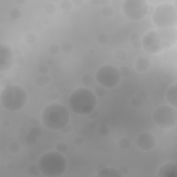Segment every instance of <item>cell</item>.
<instances>
[{
	"mask_svg": "<svg viewBox=\"0 0 177 177\" xmlns=\"http://www.w3.org/2000/svg\"><path fill=\"white\" fill-rule=\"evenodd\" d=\"M97 105V96L93 91L87 88L75 89L69 97L71 110L79 115H87L96 109Z\"/></svg>",
	"mask_w": 177,
	"mask_h": 177,
	"instance_id": "6da1fadb",
	"label": "cell"
},
{
	"mask_svg": "<svg viewBox=\"0 0 177 177\" xmlns=\"http://www.w3.org/2000/svg\"><path fill=\"white\" fill-rule=\"evenodd\" d=\"M70 113L67 107L58 103L46 105L42 113V123L47 129L60 130L69 123Z\"/></svg>",
	"mask_w": 177,
	"mask_h": 177,
	"instance_id": "7a4b0ae2",
	"label": "cell"
},
{
	"mask_svg": "<svg viewBox=\"0 0 177 177\" xmlns=\"http://www.w3.org/2000/svg\"><path fill=\"white\" fill-rule=\"evenodd\" d=\"M29 100L27 91L22 86L12 84L4 87L0 93V103L9 112H18L25 107Z\"/></svg>",
	"mask_w": 177,
	"mask_h": 177,
	"instance_id": "3957f363",
	"label": "cell"
},
{
	"mask_svg": "<svg viewBox=\"0 0 177 177\" xmlns=\"http://www.w3.org/2000/svg\"><path fill=\"white\" fill-rule=\"evenodd\" d=\"M37 164L42 176L45 177H60L67 167V159L58 151L44 153L40 157Z\"/></svg>",
	"mask_w": 177,
	"mask_h": 177,
	"instance_id": "277c9868",
	"label": "cell"
},
{
	"mask_svg": "<svg viewBox=\"0 0 177 177\" xmlns=\"http://www.w3.org/2000/svg\"><path fill=\"white\" fill-rule=\"evenodd\" d=\"M152 17L153 23L158 29L176 28V6L169 3L160 4L154 8Z\"/></svg>",
	"mask_w": 177,
	"mask_h": 177,
	"instance_id": "5b68a950",
	"label": "cell"
},
{
	"mask_svg": "<svg viewBox=\"0 0 177 177\" xmlns=\"http://www.w3.org/2000/svg\"><path fill=\"white\" fill-rule=\"evenodd\" d=\"M154 124L162 129L174 128L177 124V109L169 105H161L152 114Z\"/></svg>",
	"mask_w": 177,
	"mask_h": 177,
	"instance_id": "8992f818",
	"label": "cell"
},
{
	"mask_svg": "<svg viewBox=\"0 0 177 177\" xmlns=\"http://www.w3.org/2000/svg\"><path fill=\"white\" fill-rule=\"evenodd\" d=\"M95 77L99 85L105 89H112L119 85L121 80L119 68L112 64H106L99 68Z\"/></svg>",
	"mask_w": 177,
	"mask_h": 177,
	"instance_id": "52a82bcc",
	"label": "cell"
},
{
	"mask_svg": "<svg viewBox=\"0 0 177 177\" xmlns=\"http://www.w3.org/2000/svg\"><path fill=\"white\" fill-rule=\"evenodd\" d=\"M149 4L145 0H125L122 5L125 16L131 21L138 22L147 15Z\"/></svg>",
	"mask_w": 177,
	"mask_h": 177,
	"instance_id": "ba28073f",
	"label": "cell"
},
{
	"mask_svg": "<svg viewBox=\"0 0 177 177\" xmlns=\"http://www.w3.org/2000/svg\"><path fill=\"white\" fill-rule=\"evenodd\" d=\"M141 42L144 51L149 54H158L166 49L156 30L147 32L143 36Z\"/></svg>",
	"mask_w": 177,
	"mask_h": 177,
	"instance_id": "9c48e42d",
	"label": "cell"
},
{
	"mask_svg": "<svg viewBox=\"0 0 177 177\" xmlns=\"http://www.w3.org/2000/svg\"><path fill=\"white\" fill-rule=\"evenodd\" d=\"M15 56L13 49L11 46L6 44H1L0 45V72H7L13 68Z\"/></svg>",
	"mask_w": 177,
	"mask_h": 177,
	"instance_id": "30bf717a",
	"label": "cell"
},
{
	"mask_svg": "<svg viewBox=\"0 0 177 177\" xmlns=\"http://www.w3.org/2000/svg\"><path fill=\"white\" fill-rule=\"evenodd\" d=\"M137 147L143 152H149L153 150L156 145V140L150 132L141 133L136 140Z\"/></svg>",
	"mask_w": 177,
	"mask_h": 177,
	"instance_id": "8fae6325",
	"label": "cell"
},
{
	"mask_svg": "<svg viewBox=\"0 0 177 177\" xmlns=\"http://www.w3.org/2000/svg\"><path fill=\"white\" fill-rule=\"evenodd\" d=\"M160 39L163 42L165 49H169L176 46L177 43V29L176 28L169 29H158Z\"/></svg>",
	"mask_w": 177,
	"mask_h": 177,
	"instance_id": "7c38bea8",
	"label": "cell"
},
{
	"mask_svg": "<svg viewBox=\"0 0 177 177\" xmlns=\"http://www.w3.org/2000/svg\"><path fill=\"white\" fill-rule=\"evenodd\" d=\"M159 177H176L177 167L175 164L167 163L160 167L158 171Z\"/></svg>",
	"mask_w": 177,
	"mask_h": 177,
	"instance_id": "4fadbf2b",
	"label": "cell"
},
{
	"mask_svg": "<svg viewBox=\"0 0 177 177\" xmlns=\"http://www.w3.org/2000/svg\"><path fill=\"white\" fill-rule=\"evenodd\" d=\"M166 100L169 105L177 108V84L174 83L167 89Z\"/></svg>",
	"mask_w": 177,
	"mask_h": 177,
	"instance_id": "5bb4252c",
	"label": "cell"
},
{
	"mask_svg": "<svg viewBox=\"0 0 177 177\" xmlns=\"http://www.w3.org/2000/svg\"><path fill=\"white\" fill-rule=\"evenodd\" d=\"M151 66V61L150 59L145 56H139L136 59V68L138 71L145 72L150 69Z\"/></svg>",
	"mask_w": 177,
	"mask_h": 177,
	"instance_id": "9a60e30c",
	"label": "cell"
},
{
	"mask_svg": "<svg viewBox=\"0 0 177 177\" xmlns=\"http://www.w3.org/2000/svg\"><path fill=\"white\" fill-rule=\"evenodd\" d=\"M51 82V77L48 75H40L37 76L35 80V83L36 84L37 87H44L47 85H49Z\"/></svg>",
	"mask_w": 177,
	"mask_h": 177,
	"instance_id": "2e32d148",
	"label": "cell"
},
{
	"mask_svg": "<svg viewBox=\"0 0 177 177\" xmlns=\"http://www.w3.org/2000/svg\"><path fill=\"white\" fill-rule=\"evenodd\" d=\"M21 147L17 142L15 141H12V142L9 143V144L7 146V150L9 153L12 154H15L18 153L20 151Z\"/></svg>",
	"mask_w": 177,
	"mask_h": 177,
	"instance_id": "e0dca14e",
	"label": "cell"
},
{
	"mask_svg": "<svg viewBox=\"0 0 177 177\" xmlns=\"http://www.w3.org/2000/svg\"><path fill=\"white\" fill-rule=\"evenodd\" d=\"M118 145H119V148L121 149V150H128L131 146V142L129 138L123 137L120 138L119 141V142H118Z\"/></svg>",
	"mask_w": 177,
	"mask_h": 177,
	"instance_id": "ac0fdd59",
	"label": "cell"
},
{
	"mask_svg": "<svg viewBox=\"0 0 177 177\" xmlns=\"http://www.w3.org/2000/svg\"><path fill=\"white\" fill-rule=\"evenodd\" d=\"M108 177H122V174L120 173L119 169L115 168L114 167H109L108 172L107 174Z\"/></svg>",
	"mask_w": 177,
	"mask_h": 177,
	"instance_id": "d6986e66",
	"label": "cell"
},
{
	"mask_svg": "<svg viewBox=\"0 0 177 177\" xmlns=\"http://www.w3.org/2000/svg\"><path fill=\"white\" fill-rule=\"evenodd\" d=\"M68 148H69V146H68L67 143L64 142V141L58 142L55 145V150L58 151V152L62 153V154L67 152Z\"/></svg>",
	"mask_w": 177,
	"mask_h": 177,
	"instance_id": "ffe728a7",
	"label": "cell"
},
{
	"mask_svg": "<svg viewBox=\"0 0 177 177\" xmlns=\"http://www.w3.org/2000/svg\"><path fill=\"white\" fill-rule=\"evenodd\" d=\"M9 16L14 20H17L22 16V12L17 8H13L9 11Z\"/></svg>",
	"mask_w": 177,
	"mask_h": 177,
	"instance_id": "44dd1931",
	"label": "cell"
},
{
	"mask_svg": "<svg viewBox=\"0 0 177 177\" xmlns=\"http://www.w3.org/2000/svg\"><path fill=\"white\" fill-rule=\"evenodd\" d=\"M114 11L112 6H107L105 7H103L102 8V14L104 17H111L114 15Z\"/></svg>",
	"mask_w": 177,
	"mask_h": 177,
	"instance_id": "7402d4cb",
	"label": "cell"
},
{
	"mask_svg": "<svg viewBox=\"0 0 177 177\" xmlns=\"http://www.w3.org/2000/svg\"><path fill=\"white\" fill-rule=\"evenodd\" d=\"M72 6V2L71 1H69V0H63L60 3V8L62 10V12H69L71 10Z\"/></svg>",
	"mask_w": 177,
	"mask_h": 177,
	"instance_id": "603a6c76",
	"label": "cell"
},
{
	"mask_svg": "<svg viewBox=\"0 0 177 177\" xmlns=\"http://www.w3.org/2000/svg\"><path fill=\"white\" fill-rule=\"evenodd\" d=\"M61 51L60 46L56 44H52L49 47V53L51 55H58Z\"/></svg>",
	"mask_w": 177,
	"mask_h": 177,
	"instance_id": "cb8c5ba5",
	"label": "cell"
},
{
	"mask_svg": "<svg viewBox=\"0 0 177 177\" xmlns=\"http://www.w3.org/2000/svg\"><path fill=\"white\" fill-rule=\"evenodd\" d=\"M61 51L65 54H69L73 51V45L70 42H64L60 46Z\"/></svg>",
	"mask_w": 177,
	"mask_h": 177,
	"instance_id": "d4e9b609",
	"label": "cell"
},
{
	"mask_svg": "<svg viewBox=\"0 0 177 177\" xmlns=\"http://www.w3.org/2000/svg\"><path fill=\"white\" fill-rule=\"evenodd\" d=\"M44 12L48 15H53L56 13V6L53 4H47L44 7Z\"/></svg>",
	"mask_w": 177,
	"mask_h": 177,
	"instance_id": "484cf974",
	"label": "cell"
},
{
	"mask_svg": "<svg viewBox=\"0 0 177 177\" xmlns=\"http://www.w3.org/2000/svg\"><path fill=\"white\" fill-rule=\"evenodd\" d=\"M37 41V36L33 33H29L25 36V42L28 44H33Z\"/></svg>",
	"mask_w": 177,
	"mask_h": 177,
	"instance_id": "4316f807",
	"label": "cell"
},
{
	"mask_svg": "<svg viewBox=\"0 0 177 177\" xmlns=\"http://www.w3.org/2000/svg\"><path fill=\"white\" fill-rule=\"evenodd\" d=\"M127 55V52L125 51L124 49H119V50H117L115 53V58L119 61H122L125 60Z\"/></svg>",
	"mask_w": 177,
	"mask_h": 177,
	"instance_id": "83f0119b",
	"label": "cell"
},
{
	"mask_svg": "<svg viewBox=\"0 0 177 177\" xmlns=\"http://www.w3.org/2000/svg\"><path fill=\"white\" fill-rule=\"evenodd\" d=\"M29 172L30 175L33 176H39L41 174V172H40V169L39 168L38 164H34L30 166L29 168Z\"/></svg>",
	"mask_w": 177,
	"mask_h": 177,
	"instance_id": "f1b7e54d",
	"label": "cell"
},
{
	"mask_svg": "<svg viewBox=\"0 0 177 177\" xmlns=\"http://www.w3.org/2000/svg\"><path fill=\"white\" fill-rule=\"evenodd\" d=\"M93 92L97 97L101 98V97H103V96H105L106 93V89L105 88V87H103L98 84V86H96L95 87Z\"/></svg>",
	"mask_w": 177,
	"mask_h": 177,
	"instance_id": "f546056e",
	"label": "cell"
},
{
	"mask_svg": "<svg viewBox=\"0 0 177 177\" xmlns=\"http://www.w3.org/2000/svg\"><path fill=\"white\" fill-rule=\"evenodd\" d=\"M24 141L25 143H27L28 145H35V144L37 143V138L33 136L32 134H29L28 135L26 136Z\"/></svg>",
	"mask_w": 177,
	"mask_h": 177,
	"instance_id": "4dcf8cb0",
	"label": "cell"
},
{
	"mask_svg": "<svg viewBox=\"0 0 177 177\" xmlns=\"http://www.w3.org/2000/svg\"><path fill=\"white\" fill-rule=\"evenodd\" d=\"M97 41L98 44H102V45H105V44H107L109 42V36L106 33H100L98 35L97 37Z\"/></svg>",
	"mask_w": 177,
	"mask_h": 177,
	"instance_id": "1f68e13d",
	"label": "cell"
},
{
	"mask_svg": "<svg viewBox=\"0 0 177 177\" xmlns=\"http://www.w3.org/2000/svg\"><path fill=\"white\" fill-rule=\"evenodd\" d=\"M26 61V58L24 55L22 54H20V55L15 56V60H14V65L17 66V67H20L22 66L24 64Z\"/></svg>",
	"mask_w": 177,
	"mask_h": 177,
	"instance_id": "d6a6232c",
	"label": "cell"
},
{
	"mask_svg": "<svg viewBox=\"0 0 177 177\" xmlns=\"http://www.w3.org/2000/svg\"><path fill=\"white\" fill-rule=\"evenodd\" d=\"M119 68L120 71V74L121 75L122 77H126L127 76H129V74H130V69H129L127 66L122 65Z\"/></svg>",
	"mask_w": 177,
	"mask_h": 177,
	"instance_id": "836d02e7",
	"label": "cell"
},
{
	"mask_svg": "<svg viewBox=\"0 0 177 177\" xmlns=\"http://www.w3.org/2000/svg\"><path fill=\"white\" fill-rule=\"evenodd\" d=\"M29 134H32L33 136H35L37 138H40L42 136V129L39 127H32L29 130Z\"/></svg>",
	"mask_w": 177,
	"mask_h": 177,
	"instance_id": "e575fe53",
	"label": "cell"
},
{
	"mask_svg": "<svg viewBox=\"0 0 177 177\" xmlns=\"http://www.w3.org/2000/svg\"><path fill=\"white\" fill-rule=\"evenodd\" d=\"M135 96L137 98H138L139 100H141V101H143V103H145V101L147 100V98H148V94H147V93L145 91H143V90L138 91L137 92V93H136Z\"/></svg>",
	"mask_w": 177,
	"mask_h": 177,
	"instance_id": "d590c367",
	"label": "cell"
},
{
	"mask_svg": "<svg viewBox=\"0 0 177 177\" xmlns=\"http://www.w3.org/2000/svg\"><path fill=\"white\" fill-rule=\"evenodd\" d=\"M98 132L102 136H107L110 133V129L106 125H102L98 129Z\"/></svg>",
	"mask_w": 177,
	"mask_h": 177,
	"instance_id": "8d00e7d4",
	"label": "cell"
},
{
	"mask_svg": "<svg viewBox=\"0 0 177 177\" xmlns=\"http://www.w3.org/2000/svg\"><path fill=\"white\" fill-rule=\"evenodd\" d=\"M143 103H144L143 101L139 100V99L136 98V96H134V97L131 100V105L132 107L134 108H141L143 105Z\"/></svg>",
	"mask_w": 177,
	"mask_h": 177,
	"instance_id": "74e56055",
	"label": "cell"
},
{
	"mask_svg": "<svg viewBox=\"0 0 177 177\" xmlns=\"http://www.w3.org/2000/svg\"><path fill=\"white\" fill-rule=\"evenodd\" d=\"M82 82L84 85H90L93 82V77L89 74H84L82 77Z\"/></svg>",
	"mask_w": 177,
	"mask_h": 177,
	"instance_id": "f35d334b",
	"label": "cell"
},
{
	"mask_svg": "<svg viewBox=\"0 0 177 177\" xmlns=\"http://www.w3.org/2000/svg\"><path fill=\"white\" fill-rule=\"evenodd\" d=\"M38 71L40 75H48L49 69L46 65H42L39 67Z\"/></svg>",
	"mask_w": 177,
	"mask_h": 177,
	"instance_id": "ab89813d",
	"label": "cell"
},
{
	"mask_svg": "<svg viewBox=\"0 0 177 177\" xmlns=\"http://www.w3.org/2000/svg\"><path fill=\"white\" fill-rule=\"evenodd\" d=\"M29 123L32 127H39L40 122L37 118H35V116H31L29 119Z\"/></svg>",
	"mask_w": 177,
	"mask_h": 177,
	"instance_id": "60d3db41",
	"label": "cell"
},
{
	"mask_svg": "<svg viewBox=\"0 0 177 177\" xmlns=\"http://www.w3.org/2000/svg\"><path fill=\"white\" fill-rule=\"evenodd\" d=\"M99 114H100V113H99V111L98 109H94L93 112H91L90 114H89L87 115V117L89 118V119L91 120H95L96 119H98V116H99Z\"/></svg>",
	"mask_w": 177,
	"mask_h": 177,
	"instance_id": "b9f144b4",
	"label": "cell"
},
{
	"mask_svg": "<svg viewBox=\"0 0 177 177\" xmlns=\"http://www.w3.org/2000/svg\"><path fill=\"white\" fill-rule=\"evenodd\" d=\"M60 131L64 134H68L71 133V132L72 131L71 125L69 123L68 125H66L65 127H63L62 129H61Z\"/></svg>",
	"mask_w": 177,
	"mask_h": 177,
	"instance_id": "7bdbcfd3",
	"label": "cell"
},
{
	"mask_svg": "<svg viewBox=\"0 0 177 177\" xmlns=\"http://www.w3.org/2000/svg\"><path fill=\"white\" fill-rule=\"evenodd\" d=\"M0 84H1V87L2 88H4V87L12 84V82L10 79L8 78V77H5V78L1 80V81H0Z\"/></svg>",
	"mask_w": 177,
	"mask_h": 177,
	"instance_id": "ee69618b",
	"label": "cell"
},
{
	"mask_svg": "<svg viewBox=\"0 0 177 177\" xmlns=\"http://www.w3.org/2000/svg\"><path fill=\"white\" fill-rule=\"evenodd\" d=\"M131 45L134 49H140L142 48V42L141 40H135V41L131 42Z\"/></svg>",
	"mask_w": 177,
	"mask_h": 177,
	"instance_id": "f6af8a7d",
	"label": "cell"
},
{
	"mask_svg": "<svg viewBox=\"0 0 177 177\" xmlns=\"http://www.w3.org/2000/svg\"><path fill=\"white\" fill-rule=\"evenodd\" d=\"M83 142L84 140L81 136H76V137H75L74 138V140H73V143H74V145L76 146L82 145V144H83Z\"/></svg>",
	"mask_w": 177,
	"mask_h": 177,
	"instance_id": "bcb514c9",
	"label": "cell"
},
{
	"mask_svg": "<svg viewBox=\"0 0 177 177\" xmlns=\"http://www.w3.org/2000/svg\"><path fill=\"white\" fill-rule=\"evenodd\" d=\"M119 169V171L120 172V173L122 174V176H126L127 174H129V168L126 166L120 167Z\"/></svg>",
	"mask_w": 177,
	"mask_h": 177,
	"instance_id": "7dc6e473",
	"label": "cell"
},
{
	"mask_svg": "<svg viewBox=\"0 0 177 177\" xmlns=\"http://www.w3.org/2000/svg\"><path fill=\"white\" fill-rule=\"evenodd\" d=\"M73 6L75 7H81L84 4V0H72L71 1Z\"/></svg>",
	"mask_w": 177,
	"mask_h": 177,
	"instance_id": "c3c4849f",
	"label": "cell"
},
{
	"mask_svg": "<svg viewBox=\"0 0 177 177\" xmlns=\"http://www.w3.org/2000/svg\"><path fill=\"white\" fill-rule=\"evenodd\" d=\"M49 97H50V99L52 100H57L59 98V94L57 93V92L53 91L50 93Z\"/></svg>",
	"mask_w": 177,
	"mask_h": 177,
	"instance_id": "681fc988",
	"label": "cell"
},
{
	"mask_svg": "<svg viewBox=\"0 0 177 177\" xmlns=\"http://www.w3.org/2000/svg\"><path fill=\"white\" fill-rule=\"evenodd\" d=\"M129 38H130V40L131 42H133V41H135V40H140V36H139L138 34L136 33H131L130 35V37H129Z\"/></svg>",
	"mask_w": 177,
	"mask_h": 177,
	"instance_id": "f907efd6",
	"label": "cell"
},
{
	"mask_svg": "<svg viewBox=\"0 0 177 177\" xmlns=\"http://www.w3.org/2000/svg\"><path fill=\"white\" fill-rule=\"evenodd\" d=\"M109 4L110 1H109V0H100V4L101 6H103V7L109 6Z\"/></svg>",
	"mask_w": 177,
	"mask_h": 177,
	"instance_id": "816d5d0a",
	"label": "cell"
},
{
	"mask_svg": "<svg viewBox=\"0 0 177 177\" xmlns=\"http://www.w3.org/2000/svg\"><path fill=\"white\" fill-rule=\"evenodd\" d=\"M13 49L14 53H15V55H20V54H22V52H21L20 49L17 46H15Z\"/></svg>",
	"mask_w": 177,
	"mask_h": 177,
	"instance_id": "f5cc1de1",
	"label": "cell"
},
{
	"mask_svg": "<svg viewBox=\"0 0 177 177\" xmlns=\"http://www.w3.org/2000/svg\"><path fill=\"white\" fill-rule=\"evenodd\" d=\"M2 126H3L4 128H8L11 126V122L8 120H4L3 122H2Z\"/></svg>",
	"mask_w": 177,
	"mask_h": 177,
	"instance_id": "db71d44e",
	"label": "cell"
},
{
	"mask_svg": "<svg viewBox=\"0 0 177 177\" xmlns=\"http://www.w3.org/2000/svg\"><path fill=\"white\" fill-rule=\"evenodd\" d=\"M6 167V168H8V169H13V167H14V164H13V163H12V162H8V163H7Z\"/></svg>",
	"mask_w": 177,
	"mask_h": 177,
	"instance_id": "11a10c76",
	"label": "cell"
},
{
	"mask_svg": "<svg viewBox=\"0 0 177 177\" xmlns=\"http://www.w3.org/2000/svg\"><path fill=\"white\" fill-rule=\"evenodd\" d=\"M26 2H27L26 0H15V3H17L19 5H23Z\"/></svg>",
	"mask_w": 177,
	"mask_h": 177,
	"instance_id": "9f6ffc18",
	"label": "cell"
},
{
	"mask_svg": "<svg viewBox=\"0 0 177 177\" xmlns=\"http://www.w3.org/2000/svg\"><path fill=\"white\" fill-rule=\"evenodd\" d=\"M91 3L94 6H98L100 4V0H91Z\"/></svg>",
	"mask_w": 177,
	"mask_h": 177,
	"instance_id": "6f0895ef",
	"label": "cell"
},
{
	"mask_svg": "<svg viewBox=\"0 0 177 177\" xmlns=\"http://www.w3.org/2000/svg\"><path fill=\"white\" fill-rule=\"evenodd\" d=\"M105 166H106L105 165H100V166H98L97 169H96V172H98V171H99V170H100L101 169H103V167H105Z\"/></svg>",
	"mask_w": 177,
	"mask_h": 177,
	"instance_id": "680465c9",
	"label": "cell"
},
{
	"mask_svg": "<svg viewBox=\"0 0 177 177\" xmlns=\"http://www.w3.org/2000/svg\"><path fill=\"white\" fill-rule=\"evenodd\" d=\"M47 63H48V65L51 66L53 64V60H52V59H49L48 61H47Z\"/></svg>",
	"mask_w": 177,
	"mask_h": 177,
	"instance_id": "91938a15",
	"label": "cell"
},
{
	"mask_svg": "<svg viewBox=\"0 0 177 177\" xmlns=\"http://www.w3.org/2000/svg\"><path fill=\"white\" fill-rule=\"evenodd\" d=\"M19 131H20V132H22V131L24 132L25 131V128L24 127L21 126V127H20V128H19Z\"/></svg>",
	"mask_w": 177,
	"mask_h": 177,
	"instance_id": "94428289",
	"label": "cell"
},
{
	"mask_svg": "<svg viewBox=\"0 0 177 177\" xmlns=\"http://www.w3.org/2000/svg\"><path fill=\"white\" fill-rule=\"evenodd\" d=\"M43 24H44V25H48L49 24V21L48 20H46H46H44Z\"/></svg>",
	"mask_w": 177,
	"mask_h": 177,
	"instance_id": "6125c7cd",
	"label": "cell"
},
{
	"mask_svg": "<svg viewBox=\"0 0 177 177\" xmlns=\"http://www.w3.org/2000/svg\"><path fill=\"white\" fill-rule=\"evenodd\" d=\"M63 14L65 16H69V12H67V11H65L63 12Z\"/></svg>",
	"mask_w": 177,
	"mask_h": 177,
	"instance_id": "be15d7a7",
	"label": "cell"
},
{
	"mask_svg": "<svg viewBox=\"0 0 177 177\" xmlns=\"http://www.w3.org/2000/svg\"><path fill=\"white\" fill-rule=\"evenodd\" d=\"M90 51V53H93L94 52H95V51H94L93 49H90V51Z\"/></svg>",
	"mask_w": 177,
	"mask_h": 177,
	"instance_id": "e7e4bbea",
	"label": "cell"
}]
</instances>
